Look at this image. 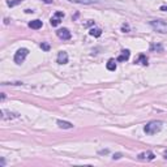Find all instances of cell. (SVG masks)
<instances>
[{
    "label": "cell",
    "instance_id": "ba28073f",
    "mask_svg": "<svg viewBox=\"0 0 167 167\" xmlns=\"http://www.w3.org/2000/svg\"><path fill=\"white\" fill-rule=\"evenodd\" d=\"M154 153H151V151H146V153H141L140 155H138V158L140 159H146V161H153V159H154Z\"/></svg>",
    "mask_w": 167,
    "mask_h": 167
},
{
    "label": "cell",
    "instance_id": "5b68a950",
    "mask_svg": "<svg viewBox=\"0 0 167 167\" xmlns=\"http://www.w3.org/2000/svg\"><path fill=\"white\" fill-rule=\"evenodd\" d=\"M63 17H64L63 12H56L55 15L52 16V19H51V25H52V26H58V25L62 22Z\"/></svg>",
    "mask_w": 167,
    "mask_h": 167
},
{
    "label": "cell",
    "instance_id": "44dd1931",
    "mask_svg": "<svg viewBox=\"0 0 167 167\" xmlns=\"http://www.w3.org/2000/svg\"><path fill=\"white\" fill-rule=\"evenodd\" d=\"M43 1L45 3H48V4H50V3H52V0H43Z\"/></svg>",
    "mask_w": 167,
    "mask_h": 167
},
{
    "label": "cell",
    "instance_id": "9c48e42d",
    "mask_svg": "<svg viewBox=\"0 0 167 167\" xmlns=\"http://www.w3.org/2000/svg\"><path fill=\"white\" fill-rule=\"evenodd\" d=\"M42 21L41 20H33V21H30L29 22V27H31V29H34V30H38V29H41L42 27Z\"/></svg>",
    "mask_w": 167,
    "mask_h": 167
},
{
    "label": "cell",
    "instance_id": "8992f818",
    "mask_svg": "<svg viewBox=\"0 0 167 167\" xmlns=\"http://www.w3.org/2000/svg\"><path fill=\"white\" fill-rule=\"evenodd\" d=\"M58 63L59 64H67L68 63V54H67L65 51H60L58 54Z\"/></svg>",
    "mask_w": 167,
    "mask_h": 167
},
{
    "label": "cell",
    "instance_id": "9a60e30c",
    "mask_svg": "<svg viewBox=\"0 0 167 167\" xmlns=\"http://www.w3.org/2000/svg\"><path fill=\"white\" fill-rule=\"evenodd\" d=\"M150 51H163V46L162 45H158V43H151L150 46Z\"/></svg>",
    "mask_w": 167,
    "mask_h": 167
},
{
    "label": "cell",
    "instance_id": "8fae6325",
    "mask_svg": "<svg viewBox=\"0 0 167 167\" xmlns=\"http://www.w3.org/2000/svg\"><path fill=\"white\" fill-rule=\"evenodd\" d=\"M68 1L72 3H79V4H94V3H98V0H68Z\"/></svg>",
    "mask_w": 167,
    "mask_h": 167
},
{
    "label": "cell",
    "instance_id": "d6986e66",
    "mask_svg": "<svg viewBox=\"0 0 167 167\" xmlns=\"http://www.w3.org/2000/svg\"><path fill=\"white\" fill-rule=\"evenodd\" d=\"M112 158L114 159H119V158H122V154H120V153H116V154H114Z\"/></svg>",
    "mask_w": 167,
    "mask_h": 167
},
{
    "label": "cell",
    "instance_id": "7a4b0ae2",
    "mask_svg": "<svg viewBox=\"0 0 167 167\" xmlns=\"http://www.w3.org/2000/svg\"><path fill=\"white\" fill-rule=\"evenodd\" d=\"M150 26L158 33L166 34L167 33V22L163 20H153L150 21Z\"/></svg>",
    "mask_w": 167,
    "mask_h": 167
},
{
    "label": "cell",
    "instance_id": "277c9868",
    "mask_svg": "<svg viewBox=\"0 0 167 167\" xmlns=\"http://www.w3.org/2000/svg\"><path fill=\"white\" fill-rule=\"evenodd\" d=\"M56 35L60 38V39L63 41H68L71 39V37H72V34H71V31L67 29V27H63V29H59L56 31Z\"/></svg>",
    "mask_w": 167,
    "mask_h": 167
},
{
    "label": "cell",
    "instance_id": "52a82bcc",
    "mask_svg": "<svg viewBox=\"0 0 167 167\" xmlns=\"http://www.w3.org/2000/svg\"><path fill=\"white\" fill-rule=\"evenodd\" d=\"M129 56H131V52H129V50H123L122 51V54H120L118 56V62H127L128 59H129Z\"/></svg>",
    "mask_w": 167,
    "mask_h": 167
},
{
    "label": "cell",
    "instance_id": "5bb4252c",
    "mask_svg": "<svg viewBox=\"0 0 167 167\" xmlns=\"http://www.w3.org/2000/svg\"><path fill=\"white\" fill-rule=\"evenodd\" d=\"M22 1H24V0H7V5L12 8V7H16V5L21 4Z\"/></svg>",
    "mask_w": 167,
    "mask_h": 167
},
{
    "label": "cell",
    "instance_id": "30bf717a",
    "mask_svg": "<svg viewBox=\"0 0 167 167\" xmlns=\"http://www.w3.org/2000/svg\"><path fill=\"white\" fill-rule=\"evenodd\" d=\"M58 125H59V128H62V129H71V128H73L72 123L64 122V120H58Z\"/></svg>",
    "mask_w": 167,
    "mask_h": 167
},
{
    "label": "cell",
    "instance_id": "ac0fdd59",
    "mask_svg": "<svg viewBox=\"0 0 167 167\" xmlns=\"http://www.w3.org/2000/svg\"><path fill=\"white\" fill-rule=\"evenodd\" d=\"M122 30H123V33H128V31H129V26L124 24L123 26H122Z\"/></svg>",
    "mask_w": 167,
    "mask_h": 167
},
{
    "label": "cell",
    "instance_id": "3957f363",
    "mask_svg": "<svg viewBox=\"0 0 167 167\" xmlns=\"http://www.w3.org/2000/svg\"><path fill=\"white\" fill-rule=\"evenodd\" d=\"M29 55V50L27 48H20L17 50V52L15 54V63L16 64H22L25 62V59H26V56Z\"/></svg>",
    "mask_w": 167,
    "mask_h": 167
},
{
    "label": "cell",
    "instance_id": "7c38bea8",
    "mask_svg": "<svg viewBox=\"0 0 167 167\" xmlns=\"http://www.w3.org/2000/svg\"><path fill=\"white\" fill-rule=\"evenodd\" d=\"M89 34H90L91 37L98 38V37H101V35H102V30H101V29H98V27H93V29H90Z\"/></svg>",
    "mask_w": 167,
    "mask_h": 167
},
{
    "label": "cell",
    "instance_id": "e0dca14e",
    "mask_svg": "<svg viewBox=\"0 0 167 167\" xmlns=\"http://www.w3.org/2000/svg\"><path fill=\"white\" fill-rule=\"evenodd\" d=\"M41 48L45 50V51H48V50H50V45L48 43H41Z\"/></svg>",
    "mask_w": 167,
    "mask_h": 167
},
{
    "label": "cell",
    "instance_id": "4fadbf2b",
    "mask_svg": "<svg viewBox=\"0 0 167 167\" xmlns=\"http://www.w3.org/2000/svg\"><path fill=\"white\" fill-rule=\"evenodd\" d=\"M106 67H107V69H108V71L114 72V71L116 69V62H115L114 59H110L108 62H107V65H106Z\"/></svg>",
    "mask_w": 167,
    "mask_h": 167
},
{
    "label": "cell",
    "instance_id": "7402d4cb",
    "mask_svg": "<svg viewBox=\"0 0 167 167\" xmlns=\"http://www.w3.org/2000/svg\"><path fill=\"white\" fill-rule=\"evenodd\" d=\"M165 158H166V159H167V151H166V153H165Z\"/></svg>",
    "mask_w": 167,
    "mask_h": 167
},
{
    "label": "cell",
    "instance_id": "6da1fadb",
    "mask_svg": "<svg viewBox=\"0 0 167 167\" xmlns=\"http://www.w3.org/2000/svg\"><path fill=\"white\" fill-rule=\"evenodd\" d=\"M161 129H162V122H157V120H155V122L148 123L144 127V131H145L146 134H155Z\"/></svg>",
    "mask_w": 167,
    "mask_h": 167
},
{
    "label": "cell",
    "instance_id": "2e32d148",
    "mask_svg": "<svg viewBox=\"0 0 167 167\" xmlns=\"http://www.w3.org/2000/svg\"><path fill=\"white\" fill-rule=\"evenodd\" d=\"M137 63H141L143 65H148V58L145 55H140V58H138Z\"/></svg>",
    "mask_w": 167,
    "mask_h": 167
},
{
    "label": "cell",
    "instance_id": "ffe728a7",
    "mask_svg": "<svg viewBox=\"0 0 167 167\" xmlns=\"http://www.w3.org/2000/svg\"><path fill=\"white\" fill-rule=\"evenodd\" d=\"M161 10H166V12H167V5H162L161 7Z\"/></svg>",
    "mask_w": 167,
    "mask_h": 167
}]
</instances>
